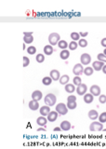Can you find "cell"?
Masks as SVG:
<instances>
[{
  "label": "cell",
  "mask_w": 106,
  "mask_h": 149,
  "mask_svg": "<svg viewBox=\"0 0 106 149\" xmlns=\"http://www.w3.org/2000/svg\"><path fill=\"white\" fill-rule=\"evenodd\" d=\"M44 102H45V104H47L48 106H53L55 105L57 102V97L55 96L53 93H48L47 95H46L45 99H44Z\"/></svg>",
  "instance_id": "1"
},
{
  "label": "cell",
  "mask_w": 106,
  "mask_h": 149,
  "mask_svg": "<svg viewBox=\"0 0 106 149\" xmlns=\"http://www.w3.org/2000/svg\"><path fill=\"white\" fill-rule=\"evenodd\" d=\"M60 41H61V36H60V35L58 34V33H51V34L48 36L49 45H51V46L58 45V43Z\"/></svg>",
  "instance_id": "2"
},
{
  "label": "cell",
  "mask_w": 106,
  "mask_h": 149,
  "mask_svg": "<svg viewBox=\"0 0 106 149\" xmlns=\"http://www.w3.org/2000/svg\"><path fill=\"white\" fill-rule=\"evenodd\" d=\"M89 130L90 132H100V130H103V124L100 123V121H93L89 125Z\"/></svg>",
  "instance_id": "3"
},
{
  "label": "cell",
  "mask_w": 106,
  "mask_h": 149,
  "mask_svg": "<svg viewBox=\"0 0 106 149\" xmlns=\"http://www.w3.org/2000/svg\"><path fill=\"white\" fill-rule=\"evenodd\" d=\"M68 107L66 104H62V102H61V104H59L56 105V112L58 114L60 115H62V116H64V115H66L68 113Z\"/></svg>",
  "instance_id": "4"
},
{
  "label": "cell",
  "mask_w": 106,
  "mask_h": 149,
  "mask_svg": "<svg viewBox=\"0 0 106 149\" xmlns=\"http://www.w3.org/2000/svg\"><path fill=\"white\" fill-rule=\"evenodd\" d=\"M73 73L76 77H80V74H84V67L81 63H76L73 68Z\"/></svg>",
  "instance_id": "5"
},
{
  "label": "cell",
  "mask_w": 106,
  "mask_h": 149,
  "mask_svg": "<svg viewBox=\"0 0 106 149\" xmlns=\"http://www.w3.org/2000/svg\"><path fill=\"white\" fill-rule=\"evenodd\" d=\"M82 65H89L91 62V56L89 53H83L80 57Z\"/></svg>",
  "instance_id": "6"
},
{
  "label": "cell",
  "mask_w": 106,
  "mask_h": 149,
  "mask_svg": "<svg viewBox=\"0 0 106 149\" xmlns=\"http://www.w3.org/2000/svg\"><path fill=\"white\" fill-rule=\"evenodd\" d=\"M24 41L26 44H31L33 43L34 37H33V32H24Z\"/></svg>",
  "instance_id": "7"
},
{
  "label": "cell",
  "mask_w": 106,
  "mask_h": 149,
  "mask_svg": "<svg viewBox=\"0 0 106 149\" xmlns=\"http://www.w3.org/2000/svg\"><path fill=\"white\" fill-rule=\"evenodd\" d=\"M87 86L86 85V84H81L80 86H78L76 88V92L78 95L80 96H85L87 94Z\"/></svg>",
  "instance_id": "8"
},
{
  "label": "cell",
  "mask_w": 106,
  "mask_h": 149,
  "mask_svg": "<svg viewBox=\"0 0 106 149\" xmlns=\"http://www.w3.org/2000/svg\"><path fill=\"white\" fill-rule=\"evenodd\" d=\"M89 91H90V93L93 96H100V95L101 90H100V88L98 85H92L90 87V90Z\"/></svg>",
  "instance_id": "9"
},
{
  "label": "cell",
  "mask_w": 106,
  "mask_h": 149,
  "mask_svg": "<svg viewBox=\"0 0 106 149\" xmlns=\"http://www.w3.org/2000/svg\"><path fill=\"white\" fill-rule=\"evenodd\" d=\"M49 77L52 78V80L54 81H57V80H60V78H61V74L58 71V70H51L49 73Z\"/></svg>",
  "instance_id": "10"
},
{
  "label": "cell",
  "mask_w": 106,
  "mask_h": 149,
  "mask_svg": "<svg viewBox=\"0 0 106 149\" xmlns=\"http://www.w3.org/2000/svg\"><path fill=\"white\" fill-rule=\"evenodd\" d=\"M104 65V63L100 62V61H95V62L92 63V68L96 70V71H100V70H103Z\"/></svg>",
  "instance_id": "11"
},
{
  "label": "cell",
  "mask_w": 106,
  "mask_h": 149,
  "mask_svg": "<svg viewBox=\"0 0 106 149\" xmlns=\"http://www.w3.org/2000/svg\"><path fill=\"white\" fill-rule=\"evenodd\" d=\"M50 112H51V111H50L49 106H48V105H44V106H42V107H40L39 113H40V115L42 116H48Z\"/></svg>",
  "instance_id": "12"
},
{
  "label": "cell",
  "mask_w": 106,
  "mask_h": 149,
  "mask_svg": "<svg viewBox=\"0 0 106 149\" xmlns=\"http://www.w3.org/2000/svg\"><path fill=\"white\" fill-rule=\"evenodd\" d=\"M42 97H43L42 92H41L40 91H38V90L35 91L33 93H32V98H33V100H35L36 102L40 101L41 99H42Z\"/></svg>",
  "instance_id": "13"
},
{
  "label": "cell",
  "mask_w": 106,
  "mask_h": 149,
  "mask_svg": "<svg viewBox=\"0 0 106 149\" xmlns=\"http://www.w3.org/2000/svg\"><path fill=\"white\" fill-rule=\"evenodd\" d=\"M29 108L32 110V111H36V110H38L39 108V104H38V102H36L35 100H32L29 102Z\"/></svg>",
  "instance_id": "14"
},
{
  "label": "cell",
  "mask_w": 106,
  "mask_h": 149,
  "mask_svg": "<svg viewBox=\"0 0 106 149\" xmlns=\"http://www.w3.org/2000/svg\"><path fill=\"white\" fill-rule=\"evenodd\" d=\"M58 113L55 111H51L49 113V115L48 116V121H49V122H54V121H56L57 118H58Z\"/></svg>",
  "instance_id": "15"
},
{
  "label": "cell",
  "mask_w": 106,
  "mask_h": 149,
  "mask_svg": "<svg viewBox=\"0 0 106 149\" xmlns=\"http://www.w3.org/2000/svg\"><path fill=\"white\" fill-rule=\"evenodd\" d=\"M47 122H48V118H46L45 116H39V118L36 119V123H37L38 126L40 127H45L46 125H47Z\"/></svg>",
  "instance_id": "16"
},
{
  "label": "cell",
  "mask_w": 106,
  "mask_h": 149,
  "mask_svg": "<svg viewBox=\"0 0 106 149\" xmlns=\"http://www.w3.org/2000/svg\"><path fill=\"white\" fill-rule=\"evenodd\" d=\"M43 51H44V53H45L46 55H48V56L51 55V54L54 52L53 47H52L51 45H46V46L44 47Z\"/></svg>",
  "instance_id": "17"
},
{
  "label": "cell",
  "mask_w": 106,
  "mask_h": 149,
  "mask_svg": "<svg viewBox=\"0 0 106 149\" xmlns=\"http://www.w3.org/2000/svg\"><path fill=\"white\" fill-rule=\"evenodd\" d=\"M89 119L93 120V121H95L96 119H98L99 118L98 112H97L96 110H90L89 112Z\"/></svg>",
  "instance_id": "18"
},
{
  "label": "cell",
  "mask_w": 106,
  "mask_h": 149,
  "mask_svg": "<svg viewBox=\"0 0 106 149\" xmlns=\"http://www.w3.org/2000/svg\"><path fill=\"white\" fill-rule=\"evenodd\" d=\"M61 129L62 130H64V132H67V130H69L71 129V124H70V122H69V121H67V120L62 121V122L61 123Z\"/></svg>",
  "instance_id": "19"
},
{
  "label": "cell",
  "mask_w": 106,
  "mask_h": 149,
  "mask_svg": "<svg viewBox=\"0 0 106 149\" xmlns=\"http://www.w3.org/2000/svg\"><path fill=\"white\" fill-rule=\"evenodd\" d=\"M93 101H94V96L92 95L91 93H87V94L84 96V102H86V104H89Z\"/></svg>",
  "instance_id": "20"
},
{
  "label": "cell",
  "mask_w": 106,
  "mask_h": 149,
  "mask_svg": "<svg viewBox=\"0 0 106 149\" xmlns=\"http://www.w3.org/2000/svg\"><path fill=\"white\" fill-rule=\"evenodd\" d=\"M65 91L68 92V93H73V92H75L76 91V86L73 85V84H70V83H68L67 85H65Z\"/></svg>",
  "instance_id": "21"
},
{
  "label": "cell",
  "mask_w": 106,
  "mask_h": 149,
  "mask_svg": "<svg viewBox=\"0 0 106 149\" xmlns=\"http://www.w3.org/2000/svg\"><path fill=\"white\" fill-rule=\"evenodd\" d=\"M69 80H70V77H69L68 74H62L59 81H60V83L62 84V85H67Z\"/></svg>",
  "instance_id": "22"
},
{
  "label": "cell",
  "mask_w": 106,
  "mask_h": 149,
  "mask_svg": "<svg viewBox=\"0 0 106 149\" xmlns=\"http://www.w3.org/2000/svg\"><path fill=\"white\" fill-rule=\"evenodd\" d=\"M60 57H61V59H62V60H67L69 57H70V51L67 49L62 50V52L60 53Z\"/></svg>",
  "instance_id": "23"
},
{
  "label": "cell",
  "mask_w": 106,
  "mask_h": 149,
  "mask_svg": "<svg viewBox=\"0 0 106 149\" xmlns=\"http://www.w3.org/2000/svg\"><path fill=\"white\" fill-rule=\"evenodd\" d=\"M58 46H59V48L62 49V50H64V49H66L67 48H69V44L67 43L65 40H61L58 43Z\"/></svg>",
  "instance_id": "24"
},
{
  "label": "cell",
  "mask_w": 106,
  "mask_h": 149,
  "mask_svg": "<svg viewBox=\"0 0 106 149\" xmlns=\"http://www.w3.org/2000/svg\"><path fill=\"white\" fill-rule=\"evenodd\" d=\"M70 37L73 39V41H79L81 38H80V35H79V33H77V32H73V33H71V35H70Z\"/></svg>",
  "instance_id": "25"
},
{
  "label": "cell",
  "mask_w": 106,
  "mask_h": 149,
  "mask_svg": "<svg viewBox=\"0 0 106 149\" xmlns=\"http://www.w3.org/2000/svg\"><path fill=\"white\" fill-rule=\"evenodd\" d=\"M93 72H94V69L92 67H89V66H87L84 69V74L85 76H87V77L92 76V74H93Z\"/></svg>",
  "instance_id": "26"
},
{
  "label": "cell",
  "mask_w": 106,
  "mask_h": 149,
  "mask_svg": "<svg viewBox=\"0 0 106 149\" xmlns=\"http://www.w3.org/2000/svg\"><path fill=\"white\" fill-rule=\"evenodd\" d=\"M52 78L50 77H45L43 79H42V83L44 84L45 86H49L50 84L52 83Z\"/></svg>",
  "instance_id": "27"
},
{
  "label": "cell",
  "mask_w": 106,
  "mask_h": 149,
  "mask_svg": "<svg viewBox=\"0 0 106 149\" xmlns=\"http://www.w3.org/2000/svg\"><path fill=\"white\" fill-rule=\"evenodd\" d=\"M73 85L78 87V86H80L81 84H82V80H81V77H75L73 79Z\"/></svg>",
  "instance_id": "28"
},
{
  "label": "cell",
  "mask_w": 106,
  "mask_h": 149,
  "mask_svg": "<svg viewBox=\"0 0 106 149\" xmlns=\"http://www.w3.org/2000/svg\"><path fill=\"white\" fill-rule=\"evenodd\" d=\"M35 60H36V62L39 63H43L44 61H45V55H44V54H41V53H39V54L36 55Z\"/></svg>",
  "instance_id": "29"
},
{
  "label": "cell",
  "mask_w": 106,
  "mask_h": 149,
  "mask_svg": "<svg viewBox=\"0 0 106 149\" xmlns=\"http://www.w3.org/2000/svg\"><path fill=\"white\" fill-rule=\"evenodd\" d=\"M27 52H28V54H30V55H34L36 52V48L34 46H30L27 48Z\"/></svg>",
  "instance_id": "30"
},
{
  "label": "cell",
  "mask_w": 106,
  "mask_h": 149,
  "mask_svg": "<svg viewBox=\"0 0 106 149\" xmlns=\"http://www.w3.org/2000/svg\"><path fill=\"white\" fill-rule=\"evenodd\" d=\"M77 47H78V44L76 41H72L70 42V44H69V49H70V50H76L77 49Z\"/></svg>",
  "instance_id": "31"
},
{
  "label": "cell",
  "mask_w": 106,
  "mask_h": 149,
  "mask_svg": "<svg viewBox=\"0 0 106 149\" xmlns=\"http://www.w3.org/2000/svg\"><path fill=\"white\" fill-rule=\"evenodd\" d=\"M78 46L81 47V48H86L87 46V41L85 38H81L79 41H78Z\"/></svg>",
  "instance_id": "32"
},
{
  "label": "cell",
  "mask_w": 106,
  "mask_h": 149,
  "mask_svg": "<svg viewBox=\"0 0 106 149\" xmlns=\"http://www.w3.org/2000/svg\"><path fill=\"white\" fill-rule=\"evenodd\" d=\"M99 121L100 123H105L106 122V112H103V113H101L99 116Z\"/></svg>",
  "instance_id": "33"
},
{
  "label": "cell",
  "mask_w": 106,
  "mask_h": 149,
  "mask_svg": "<svg viewBox=\"0 0 106 149\" xmlns=\"http://www.w3.org/2000/svg\"><path fill=\"white\" fill-rule=\"evenodd\" d=\"M76 102H67V107H68V109H70V110H73V109H76Z\"/></svg>",
  "instance_id": "34"
},
{
  "label": "cell",
  "mask_w": 106,
  "mask_h": 149,
  "mask_svg": "<svg viewBox=\"0 0 106 149\" xmlns=\"http://www.w3.org/2000/svg\"><path fill=\"white\" fill-rule=\"evenodd\" d=\"M97 58H98V61L100 62H103V63H106V55H104L103 53H100L97 56Z\"/></svg>",
  "instance_id": "35"
},
{
  "label": "cell",
  "mask_w": 106,
  "mask_h": 149,
  "mask_svg": "<svg viewBox=\"0 0 106 149\" xmlns=\"http://www.w3.org/2000/svg\"><path fill=\"white\" fill-rule=\"evenodd\" d=\"M99 102L100 104H105L106 102V96L104 94H100L99 97Z\"/></svg>",
  "instance_id": "36"
},
{
  "label": "cell",
  "mask_w": 106,
  "mask_h": 149,
  "mask_svg": "<svg viewBox=\"0 0 106 149\" xmlns=\"http://www.w3.org/2000/svg\"><path fill=\"white\" fill-rule=\"evenodd\" d=\"M30 64V60L28 57H24V67H27Z\"/></svg>",
  "instance_id": "37"
},
{
  "label": "cell",
  "mask_w": 106,
  "mask_h": 149,
  "mask_svg": "<svg viewBox=\"0 0 106 149\" xmlns=\"http://www.w3.org/2000/svg\"><path fill=\"white\" fill-rule=\"evenodd\" d=\"M76 102V97L73 95H70L69 97H67V102Z\"/></svg>",
  "instance_id": "38"
},
{
  "label": "cell",
  "mask_w": 106,
  "mask_h": 149,
  "mask_svg": "<svg viewBox=\"0 0 106 149\" xmlns=\"http://www.w3.org/2000/svg\"><path fill=\"white\" fill-rule=\"evenodd\" d=\"M100 45L103 46V47H104V48L106 49V37H104V38L101 39V41H100Z\"/></svg>",
  "instance_id": "39"
},
{
  "label": "cell",
  "mask_w": 106,
  "mask_h": 149,
  "mask_svg": "<svg viewBox=\"0 0 106 149\" xmlns=\"http://www.w3.org/2000/svg\"><path fill=\"white\" fill-rule=\"evenodd\" d=\"M87 34H89L87 32H80V33H79V35H80L81 37H85V36H87Z\"/></svg>",
  "instance_id": "40"
},
{
  "label": "cell",
  "mask_w": 106,
  "mask_h": 149,
  "mask_svg": "<svg viewBox=\"0 0 106 149\" xmlns=\"http://www.w3.org/2000/svg\"><path fill=\"white\" fill-rule=\"evenodd\" d=\"M54 130V132H61V130H62L61 129V127H60V128H58V127H57V128H54V130Z\"/></svg>",
  "instance_id": "41"
},
{
  "label": "cell",
  "mask_w": 106,
  "mask_h": 149,
  "mask_svg": "<svg viewBox=\"0 0 106 149\" xmlns=\"http://www.w3.org/2000/svg\"><path fill=\"white\" fill-rule=\"evenodd\" d=\"M37 132H46V129H44V128H38Z\"/></svg>",
  "instance_id": "42"
},
{
  "label": "cell",
  "mask_w": 106,
  "mask_h": 149,
  "mask_svg": "<svg viewBox=\"0 0 106 149\" xmlns=\"http://www.w3.org/2000/svg\"><path fill=\"white\" fill-rule=\"evenodd\" d=\"M103 74H106V64L103 66Z\"/></svg>",
  "instance_id": "43"
},
{
  "label": "cell",
  "mask_w": 106,
  "mask_h": 149,
  "mask_svg": "<svg viewBox=\"0 0 106 149\" xmlns=\"http://www.w3.org/2000/svg\"><path fill=\"white\" fill-rule=\"evenodd\" d=\"M103 54H104V55H106V49L103 50Z\"/></svg>",
  "instance_id": "44"
},
{
  "label": "cell",
  "mask_w": 106,
  "mask_h": 149,
  "mask_svg": "<svg viewBox=\"0 0 106 149\" xmlns=\"http://www.w3.org/2000/svg\"><path fill=\"white\" fill-rule=\"evenodd\" d=\"M103 130H104V132H106V129H103Z\"/></svg>",
  "instance_id": "45"
}]
</instances>
